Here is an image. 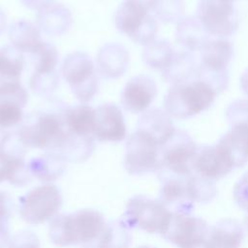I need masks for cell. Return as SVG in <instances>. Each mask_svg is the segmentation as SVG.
I'll list each match as a JSON object with an SVG mask.
<instances>
[{
    "label": "cell",
    "mask_w": 248,
    "mask_h": 248,
    "mask_svg": "<svg viewBox=\"0 0 248 248\" xmlns=\"http://www.w3.org/2000/svg\"><path fill=\"white\" fill-rule=\"evenodd\" d=\"M192 168L194 173L213 181L225 177L234 169L229 156L217 143L198 146Z\"/></svg>",
    "instance_id": "2e32d148"
},
{
    "label": "cell",
    "mask_w": 248,
    "mask_h": 248,
    "mask_svg": "<svg viewBox=\"0 0 248 248\" xmlns=\"http://www.w3.org/2000/svg\"><path fill=\"white\" fill-rule=\"evenodd\" d=\"M93 136H77L68 133L58 152L67 161L83 162L92 154L95 144Z\"/></svg>",
    "instance_id": "f1b7e54d"
},
{
    "label": "cell",
    "mask_w": 248,
    "mask_h": 248,
    "mask_svg": "<svg viewBox=\"0 0 248 248\" xmlns=\"http://www.w3.org/2000/svg\"><path fill=\"white\" fill-rule=\"evenodd\" d=\"M63 112L32 111L24 116L16 133L27 147L58 151L69 133Z\"/></svg>",
    "instance_id": "6da1fadb"
},
{
    "label": "cell",
    "mask_w": 248,
    "mask_h": 248,
    "mask_svg": "<svg viewBox=\"0 0 248 248\" xmlns=\"http://www.w3.org/2000/svg\"><path fill=\"white\" fill-rule=\"evenodd\" d=\"M61 76L80 104L93 100L98 91L97 68L90 56L81 51L68 54L61 65Z\"/></svg>",
    "instance_id": "52a82bcc"
},
{
    "label": "cell",
    "mask_w": 248,
    "mask_h": 248,
    "mask_svg": "<svg viewBox=\"0 0 248 248\" xmlns=\"http://www.w3.org/2000/svg\"><path fill=\"white\" fill-rule=\"evenodd\" d=\"M171 211L160 201L137 196L129 201L125 211L126 224L150 233L163 234L170 223Z\"/></svg>",
    "instance_id": "9c48e42d"
},
{
    "label": "cell",
    "mask_w": 248,
    "mask_h": 248,
    "mask_svg": "<svg viewBox=\"0 0 248 248\" xmlns=\"http://www.w3.org/2000/svg\"><path fill=\"white\" fill-rule=\"evenodd\" d=\"M130 62L127 48L118 43H108L99 49L96 58V68L99 74L108 79L122 77Z\"/></svg>",
    "instance_id": "ffe728a7"
},
{
    "label": "cell",
    "mask_w": 248,
    "mask_h": 248,
    "mask_svg": "<svg viewBox=\"0 0 248 248\" xmlns=\"http://www.w3.org/2000/svg\"><path fill=\"white\" fill-rule=\"evenodd\" d=\"M175 50L171 44L163 39L154 40L144 46L142 50V61L150 69L163 71L170 62Z\"/></svg>",
    "instance_id": "f546056e"
},
{
    "label": "cell",
    "mask_w": 248,
    "mask_h": 248,
    "mask_svg": "<svg viewBox=\"0 0 248 248\" xmlns=\"http://www.w3.org/2000/svg\"><path fill=\"white\" fill-rule=\"evenodd\" d=\"M219 1H222V2H227V3H231V4H233L234 1L236 0H219Z\"/></svg>",
    "instance_id": "ee69618b"
},
{
    "label": "cell",
    "mask_w": 248,
    "mask_h": 248,
    "mask_svg": "<svg viewBox=\"0 0 248 248\" xmlns=\"http://www.w3.org/2000/svg\"><path fill=\"white\" fill-rule=\"evenodd\" d=\"M9 248H40V243L31 232H20L11 238Z\"/></svg>",
    "instance_id": "74e56055"
},
{
    "label": "cell",
    "mask_w": 248,
    "mask_h": 248,
    "mask_svg": "<svg viewBox=\"0 0 248 248\" xmlns=\"http://www.w3.org/2000/svg\"><path fill=\"white\" fill-rule=\"evenodd\" d=\"M123 113L115 104L107 103L95 108L93 138L104 142H118L126 138Z\"/></svg>",
    "instance_id": "ac0fdd59"
},
{
    "label": "cell",
    "mask_w": 248,
    "mask_h": 248,
    "mask_svg": "<svg viewBox=\"0 0 248 248\" xmlns=\"http://www.w3.org/2000/svg\"><path fill=\"white\" fill-rule=\"evenodd\" d=\"M138 248H154V247H151V246H140V247H138Z\"/></svg>",
    "instance_id": "f6af8a7d"
},
{
    "label": "cell",
    "mask_w": 248,
    "mask_h": 248,
    "mask_svg": "<svg viewBox=\"0 0 248 248\" xmlns=\"http://www.w3.org/2000/svg\"><path fill=\"white\" fill-rule=\"evenodd\" d=\"M199 63L193 52L188 50H175L170 62L161 71L164 80L170 85L183 83L197 78Z\"/></svg>",
    "instance_id": "603a6c76"
},
{
    "label": "cell",
    "mask_w": 248,
    "mask_h": 248,
    "mask_svg": "<svg viewBox=\"0 0 248 248\" xmlns=\"http://www.w3.org/2000/svg\"><path fill=\"white\" fill-rule=\"evenodd\" d=\"M198 146L192 137L182 130H175L171 138L161 147L159 174L167 176H188L193 172V161Z\"/></svg>",
    "instance_id": "ba28073f"
},
{
    "label": "cell",
    "mask_w": 248,
    "mask_h": 248,
    "mask_svg": "<svg viewBox=\"0 0 248 248\" xmlns=\"http://www.w3.org/2000/svg\"><path fill=\"white\" fill-rule=\"evenodd\" d=\"M156 0H124L115 13L116 29L143 46L154 41L158 32L157 19L151 15Z\"/></svg>",
    "instance_id": "277c9868"
},
{
    "label": "cell",
    "mask_w": 248,
    "mask_h": 248,
    "mask_svg": "<svg viewBox=\"0 0 248 248\" xmlns=\"http://www.w3.org/2000/svg\"><path fill=\"white\" fill-rule=\"evenodd\" d=\"M244 224H245V227H246V230H247V232H248V215L245 217V219H244Z\"/></svg>",
    "instance_id": "7bdbcfd3"
},
{
    "label": "cell",
    "mask_w": 248,
    "mask_h": 248,
    "mask_svg": "<svg viewBox=\"0 0 248 248\" xmlns=\"http://www.w3.org/2000/svg\"><path fill=\"white\" fill-rule=\"evenodd\" d=\"M0 101L16 103L24 108L28 102V92L19 80L0 81Z\"/></svg>",
    "instance_id": "d590c367"
},
{
    "label": "cell",
    "mask_w": 248,
    "mask_h": 248,
    "mask_svg": "<svg viewBox=\"0 0 248 248\" xmlns=\"http://www.w3.org/2000/svg\"><path fill=\"white\" fill-rule=\"evenodd\" d=\"M106 227L102 214L92 209H82L56 216L49 226V236L60 246L87 243L102 234Z\"/></svg>",
    "instance_id": "7a4b0ae2"
},
{
    "label": "cell",
    "mask_w": 248,
    "mask_h": 248,
    "mask_svg": "<svg viewBox=\"0 0 248 248\" xmlns=\"http://www.w3.org/2000/svg\"><path fill=\"white\" fill-rule=\"evenodd\" d=\"M232 194L236 204L248 213V171L235 182Z\"/></svg>",
    "instance_id": "8d00e7d4"
},
{
    "label": "cell",
    "mask_w": 248,
    "mask_h": 248,
    "mask_svg": "<svg viewBox=\"0 0 248 248\" xmlns=\"http://www.w3.org/2000/svg\"><path fill=\"white\" fill-rule=\"evenodd\" d=\"M157 93L156 82L151 77L135 76L127 81L121 92V106L128 112L141 114L149 109Z\"/></svg>",
    "instance_id": "9a60e30c"
},
{
    "label": "cell",
    "mask_w": 248,
    "mask_h": 248,
    "mask_svg": "<svg viewBox=\"0 0 248 248\" xmlns=\"http://www.w3.org/2000/svg\"><path fill=\"white\" fill-rule=\"evenodd\" d=\"M192 248H208V246H207V239L204 242L200 243V244H198V245H196V246H194Z\"/></svg>",
    "instance_id": "b9f144b4"
},
{
    "label": "cell",
    "mask_w": 248,
    "mask_h": 248,
    "mask_svg": "<svg viewBox=\"0 0 248 248\" xmlns=\"http://www.w3.org/2000/svg\"><path fill=\"white\" fill-rule=\"evenodd\" d=\"M188 176H167L162 178L163 184L159 201L169 209L171 208V212L190 214L195 207L188 186Z\"/></svg>",
    "instance_id": "d6986e66"
},
{
    "label": "cell",
    "mask_w": 248,
    "mask_h": 248,
    "mask_svg": "<svg viewBox=\"0 0 248 248\" xmlns=\"http://www.w3.org/2000/svg\"><path fill=\"white\" fill-rule=\"evenodd\" d=\"M62 203L60 191L51 184L38 186L20 202V215L28 223L40 224L52 218Z\"/></svg>",
    "instance_id": "7c38bea8"
},
{
    "label": "cell",
    "mask_w": 248,
    "mask_h": 248,
    "mask_svg": "<svg viewBox=\"0 0 248 248\" xmlns=\"http://www.w3.org/2000/svg\"><path fill=\"white\" fill-rule=\"evenodd\" d=\"M217 92L203 80H192L171 85L164 99L165 110L173 118L187 119L206 109L214 103Z\"/></svg>",
    "instance_id": "3957f363"
},
{
    "label": "cell",
    "mask_w": 248,
    "mask_h": 248,
    "mask_svg": "<svg viewBox=\"0 0 248 248\" xmlns=\"http://www.w3.org/2000/svg\"><path fill=\"white\" fill-rule=\"evenodd\" d=\"M230 129L217 144L231 159L234 168L248 163V100H235L226 109Z\"/></svg>",
    "instance_id": "5b68a950"
},
{
    "label": "cell",
    "mask_w": 248,
    "mask_h": 248,
    "mask_svg": "<svg viewBox=\"0 0 248 248\" xmlns=\"http://www.w3.org/2000/svg\"><path fill=\"white\" fill-rule=\"evenodd\" d=\"M176 24L175 39L185 50L190 52L201 51L210 40L209 34L197 17L185 16Z\"/></svg>",
    "instance_id": "d4e9b609"
},
{
    "label": "cell",
    "mask_w": 248,
    "mask_h": 248,
    "mask_svg": "<svg viewBox=\"0 0 248 248\" xmlns=\"http://www.w3.org/2000/svg\"><path fill=\"white\" fill-rule=\"evenodd\" d=\"M196 17L209 35L218 38L232 35L239 26V16L233 4L219 0H201Z\"/></svg>",
    "instance_id": "30bf717a"
},
{
    "label": "cell",
    "mask_w": 248,
    "mask_h": 248,
    "mask_svg": "<svg viewBox=\"0 0 248 248\" xmlns=\"http://www.w3.org/2000/svg\"><path fill=\"white\" fill-rule=\"evenodd\" d=\"M41 33L37 24L25 19L14 21L8 31L11 45L22 53L27 52L32 55L36 53L44 44Z\"/></svg>",
    "instance_id": "cb8c5ba5"
},
{
    "label": "cell",
    "mask_w": 248,
    "mask_h": 248,
    "mask_svg": "<svg viewBox=\"0 0 248 248\" xmlns=\"http://www.w3.org/2000/svg\"><path fill=\"white\" fill-rule=\"evenodd\" d=\"M7 26V16L5 12L0 8V35L4 32Z\"/></svg>",
    "instance_id": "60d3db41"
},
{
    "label": "cell",
    "mask_w": 248,
    "mask_h": 248,
    "mask_svg": "<svg viewBox=\"0 0 248 248\" xmlns=\"http://www.w3.org/2000/svg\"><path fill=\"white\" fill-rule=\"evenodd\" d=\"M139 131L150 137L161 147L175 132L171 116L161 108H149L140 114L138 121Z\"/></svg>",
    "instance_id": "44dd1931"
},
{
    "label": "cell",
    "mask_w": 248,
    "mask_h": 248,
    "mask_svg": "<svg viewBox=\"0 0 248 248\" xmlns=\"http://www.w3.org/2000/svg\"><path fill=\"white\" fill-rule=\"evenodd\" d=\"M131 239L127 225L113 223L106 227L97 248H128Z\"/></svg>",
    "instance_id": "1f68e13d"
},
{
    "label": "cell",
    "mask_w": 248,
    "mask_h": 248,
    "mask_svg": "<svg viewBox=\"0 0 248 248\" xmlns=\"http://www.w3.org/2000/svg\"><path fill=\"white\" fill-rule=\"evenodd\" d=\"M184 10L182 0H156L152 13L155 18L164 23H177L183 18Z\"/></svg>",
    "instance_id": "836d02e7"
},
{
    "label": "cell",
    "mask_w": 248,
    "mask_h": 248,
    "mask_svg": "<svg viewBox=\"0 0 248 248\" xmlns=\"http://www.w3.org/2000/svg\"><path fill=\"white\" fill-rule=\"evenodd\" d=\"M24 118L23 107L13 102L0 101V129L19 126Z\"/></svg>",
    "instance_id": "e575fe53"
},
{
    "label": "cell",
    "mask_w": 248,
    "mask_h": 248,
    "mask_svg": "<svg viewBox=\"0 0 248 248\" xmlns=\"http://www.w3.org/2000/svg\"><path fill=\"white\" fill-rule=\"evenodd\" d=\"M68 161L58 151H49L34 157L28 164L32 175L43 181L57 179L65 170Z\"/></svg>",
    "instance_id": "4316f807"
},
{
    "label": "cell",
    "mask_w": 248,
    "mask_h": 248,
    "mask_svg": "<svg viewBox=\"0 0 248 248\" xmlns=\"http://www.w3.org/2000/svg\"><path fill=\"white\" fill-rule=\"evenodd\" d=\"M242 239L241 225L233 219H223L209 229L207 246L208 248H240Z\"/></svg>",
    "instance_id": "484cf974"
},
{
    "label": "cell",
    "mask_w": 248,
    "mask_h": 248,
    "mask_svg": "<svg viewBox=\"0 0 248 248\" xmlns=\"http://www.w3.org/2000/svg\"><path fill=\"white\" fill-rule=\"evenodd\" d=\"M240 85L243 92L248 96V69L245 70L240 77Z\"/></svg>",
    "instance_id": "ab89813d"
},
{
    "label": "cell",
    "mask_w": 248,
    "mask_h": 248,
    "mask_svg": "<svg viewBox=\"0 0 248 248\" xmlns=\"http://www.w3.org/2000/svg\"><path fill=\"white\" fill-rule=\"evenodd\" d=\"M27 146L16 132L5 134L0 140V180L14 181L26 169Z\"/></svg>",
    "instance_id": "e0dca14e"
},
{
    "label": "cell",
    "mask_w": 248,
    "mask_h": 248,
    "mask_svg": "<svg viewBox=\"0 0 248 248\" xmlns=\"http://www.w3.org/2000/svg\"><path fill=\"white\" fill-rule=\"evenodd\" d=\"M232 44L226 38L209 40L201 50L197 78L211 85L218 93L229 84L228 66L232 58Z\"/></svg>",
    "instance_id": "8992f818"
},
{
    "label": "cell",
    "mask_w": 248,
    "mask_h": 248,
    "mask_svg": "<svg viewBox=\"0 0 248 248\" xmlns=\"http://www.w3.org/2000/svg\"><path fill=\"white\" fill-rule=\"evenodd\" d=\"M64 122L70 134L92 136L95 123V108L87 104H79L64 109Z\"/></svg>",
    "instance_id": "83f0119b"
},
{
    "label": "cell",
    "mask_w": 248,
    "mask_h": 248,
    "mask_svg": "<svg viewBox=\"0 0 248 248\" xmlns=\"http://www.w3.org/2000/svg\"><path fill=\"white\" fill-rule=\"evenodd\" d=\"M33 55L35 63L29 79V87L39 96H48L59 85V74L57 72L58 51L53 45L44 42Z\"/></svg>",
    "instance_id": "4fadbf2b"
},
{
    "label": "cell",
    "mask_w": 248,
    "mask_h": 248,
    "mask_svg": "<svg viewBox=\"0 0 248 248\" xmlns=\"http://www.w3.org/2000/svg\"><path fill=\"white\" fill-rule=\"evenodd\" d=\"M73 23L71 11L61 3L51 2L37 14V26L41 32L58 37L66 34Z\"/></svg>",
    "instance_id": "7402d4cb"
},
{
    "label": "cell",
    "mask_w": 248,
    "mask_h": 248,
    "mask_svg": "<svg viewBox=\"0 0 248 248\" xmlns=\"http://www.w3.org/2000/svg\"><path fill=\"white\" fill-rule=\"evenodd\" d=\"M209 229L207 223L200 217L172 212L162 235L178 248H192L207 239Z\"/></svg>",
    "instance_id": "5bb4252c"
},
{
    "label": "cell",
    "mask_w": 248,
    "mask_h": 248,
    "mask_svg": "<svg viewBox=\"0 0 248 248\" xmlns=\"http://www.w3.org/2000/svg\"><path fill=\"white\" fill-rule=\"evenodd\" d=\"M21 2L28 9L35 10L38 12L46 5L53 2V0H21Z\"/></svg>",
    "instance_id": "f35d334b"
},
{
    "label": "cell",
    "mask_w": 248,
    "mask_h": 248,
    "mask_svg": "<svg viewBox=\"0 0 248 248\" xmlns=\"http://www.w3.org/2000/svg\"><path fill=\"white\" fill-rule=\"evenodd\" d=\"M24 69V55L12 45L0 48V81L19 80Z\"/></svg>",
    "instance_id": "4dcf8cb0"
},
{
    "label": "cell",
    "mask_w": 248,
    "mask_h": 248,
    "mask_svg": "<svg viewBox=\"0 0 248 248\" xmlns=\"http://www.w3.org/2000/svg\"><path fill=\"white\" fill-rule=\"evenodd\" d=\"M161 146L150 137L136 130L127 140L124 165L131 174H144L159 170Z\"/></svg>",
    "instance_id": "8fae6325"
},
{
    "label": "cell",
    "mask_w": 248,
    "mask_h": 248,
    "mask_svg": "<svg viewBox=\"0 0 248 248\" xmlns=\"http://www.w3.org/2000/svg\"><path fill=\"white\" fill-rule=\"evenodd\" d=\"M84 248H93V247H84Z\"/></svg>",
    "instance_id": "bcb514c9"
},
{
    "label": "cell",
    "mask_w": 248,
    "mask_h": 248,
    "mask_svg": "<svg viewBox=\"0 0 248 248\" xmlns=\"http://www.w3.org/2000/svg\"><path fill=\"white\" fill-rule=\"evenodd\" d=\"M1 132H3V131H2V130H1V129H0V133H1Z\"/></svg>",
    "instance_id": "7dc6e473"
},
{
    "label": "cell",
    "mask_w": 248,
    "mask_h": 248,
    "mask_svg": "<svg viewBox=\"0 0 248 248\" xmlns=\"http://www.w3.org/2000/svg\"><path fill=\"white\" fill-rule=\"evenodd\" d=\"M188 186L194 202H208L217 194V188L213 180L202 177L196 173L188 176Z\"/></svg>",
    "instance_id": "d6a6232c"
}]
</instances>
